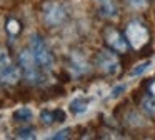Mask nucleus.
<instances>
[{"instance_id": "f257e3e1", "label": "nucleus", "mask_w": 155, "mask_h": 140, "mask_svg": "<svg viewBox=\"0 0 155 140\" xmlns=\"http://www.w3.org/2000/svg\"><path fill=\"white\" fill-rule=\"evenodd\" d=\"M18 67H20V72L24 75V78L28 83H32V85L44 83V73H42L44 68L38 65V62L35 60L30 48H24L18 53Z\"/></svg>"}, {"instance_id": "f03ea898", "label": "nucleus", "mask_w": 155, "mask_h": 140, "mask_svg": "<svg viewBox=\"0 0 155 140\" xmlns=\"http://www.w3.org/2000/svg\"><path fill=\"white\" fill-rule=\"evenodd\" d=\"M28 48L32 50L35 60L38 62V65L42 67L44 70H52L55 65V58L52 50L48 48V45L45 43V40L42 38L38 33L30 37V42H28Z\"/></svg>"}, {"instance_id": "7ed1b4c3", "label": "nucleus", "mask_w": 155, "mask_h": 140, "mask_svg": "<svg viewBox=\"0 0 155 140\" xmlns=\"http://www.w3.org/2000/svg\"><path fill=\"white\" fill-rule=\"evenodd\" d=\"M125 37H127L130 48L140 50L150 42V32H148L147 25L142 20H130L125 28Z\"/></svg>"}, {"instance_id": "20e7f679", "label": "nucleus", "mask_w": 155, "mask_h": 140, "mask_svg": "<svg viewBox=\"0 0 155 140\" xmlns=\"http://www.w3.org/2000/svg\"><path fill=\"white\" fill-rule=\"evenodd\" d=\"M95 67H97L102 73H105V75H108V77L118 75L120 70H122V63H120V60H118L117 52H114V50H110V48L98 50L97 55H95Z\"/></svg>"}, {"instance_id": "39448f33", "label": "nucleus", "mask_w": 155, "mask_h": 140, "mask_svg": "<svg viewBox=\"0 0 155 140\" xmlns=\"http://www.w3.org/2000/svg\"><path fill=\"white\" fill-rule=\"evenodd\" d=\"M20 67L12 60L7 52H0V83L4 85H15L20 80Z\"/></svg>"}, {"instance_id": "423d86ee", "label": "nucleus", "mask_w": 155, "mask_h": 140, "mask_svg": "<svg viewBox=\"0 0 155 140\" xmlns=\"http://www.w3.org/2000/svg\"><path fill=\"white\" fill-rule=\"evenodd\" d=\"M42 17L48 27H60L67 22L68 10L60 2H47L42 10Z\"/></svg>"}, {"instance_id": "0eeeda50", "label": "nucleus", "mask_w": 155, "mask_h": 140, "mask_svg": "<svg viewBox=\"0 0 155 140\" xmlns=\"http://www.w3.org/2000/svg\"><path fill=\"white\" fill-rule=\"evenodd\" d=\"M104 40L108 48L117 53H127L130 50V43H128L125 33L115 28V27H107L104 30Z\"/></svg>"}, {"instance_id": "6e6552de", "label": "nucleus", "mask_w": 155, "mask_h": 140, "mask_svg": "<svg viewBox=\"0 0 155 140\" xmlns=\"http://www.w3.org/2000/svg\"><path fill=\"white\" fill-rule=\"evenodd\" d=\"M95 5H97V12L102 18L112 20L118 17L117 0H95Z\"/></svg>"}, {"instance_id": "1a4fd4ad", "label": "nucleus", "mask_w": 155, "mask_h": 140, "mask_svg": "<svg viewBox=\"0 0 155 140\" xmlns=\"http://www.w3.org/2000/svg\"><path fill=\"white\" fill-rule=\"evenodd\" d=\"M70 70H72V75L74 77H82L90 70L88 63L85 62V58L80 55V53H72L70 55Z\"/></svg>"}, {"instance_id": "9d476101", "label": "nucleus", "mask_w": 155, "mask_h": 140, "mask_svg": "<svg viewBox=\"0 0 155 140\" xmlns=\"http://www.w3.org/2000/svg\"><path fill=\"white\" fill-rule=\"evenodd\" d=\"M40 120L44 125H54L57 122H64L65 120V112L60 108L55 110H42L40 112Z\"/></svg>"}, {"instance_id": "9b49d317", "label": "nucleus", "mask_w": 155, "mask_h": 140, "mask_svg": "<svg viewBox=\"0 0 155 140\" xmlns=\"http://www.w3.org/2000/svg\"><path fill=\"white\" fill-rule=\"evenodd\" d=\"M87 108H88V98H85V97H77L70 102V112L74 115H82V113L87 112Z\"/></svg>"}, {"instance_id": "f8f14e48", "label": "nucleus", "mask_w": 155, "mask_h": 140, "mask_svg": "<svg viewBox=\"0 0 155 140\" xmlns=\"http://www.w3.org/2000/svg\"><path fill=\"white\" fill-rule=\"evenodd\" d=\"M32 118H34V113H32V110L27 108V107H22V108H18V110H15V112H14V120H15V122L28 123Z\"/></svg>"}, {"instance_id": "ddd939ff", "label": "nucleus", "mask_w": 155, "mask_h": 140, "mask_svg": "<svg viewBox=\"0 0 155 140\" xmlns=\"http://www.w3.org/2000/svg\"><path fill=\"white\" fill-rule=\"evenodd\" d=\"M140 107L145 113L155 118V95H145L140 102Z\"/></svg>"}, {"instance_id": "4468645a", "label": "nucleus", "mask_w": 155, "mask_h": 140, "mask_svg": "<svg viewBox=\"0 0 155 140\" xmlns=\"http://www.w3.org/2000/svg\"><path fill=\"white\" fill-rule=\"evenodd\" d=\"M5 30H7L8 37H12V38H15V37L20 33L22 30V23L18 22L17 18H14V17H10V18L7 20V23H5Z\"/></svg>"}, {"instance_id": "2eb2a0df", "label": "nucleus", "mask_w": 155, "mask_h": 140, "mask_svg": "<svg viewBox=\"0 0 155 140\" xmlns=\"http://www.w3.org/2000/svg\"><path fill=\"white\" fill-rule=\"evenodd\" d=\"M15 137L17 138H35V130L32 128V127H20V128H17V132H15Z\"/></svg>"}, {"instance_id": "dca6fc26", "label": "nucleus", "mask_w": 155, "mask_h": 140, "mask_svg": "<svg viewBox=\"0 0 155 140\" xmlns=\"http://www.w3.org/2000/svg\"><path fill=\"white\" fill-rule=\"evenodd\" d=\"M150 63H152L150 60H145V62H142V63H138V65H135V68H132L130 75H132V77H138V75H142L143 72H147V70H148Z\"/></svg>"}, {"instance_id": "f3484780", "label": "nucleus", "mask_w": 155, "mask_h": 140, "mask_svg": "<svg viewBox=\"0 0 155 140\" xmlns=\"http://www.w3.org/2000/svg\"><path fill=\"white\" fill-rule=\"evenodd\" d=\"M70 133H72V130H70V128H64V130H58L57 133H54V135H50V140L70 138Z\"/></svg>"}, {"instance_id": "a211bd4d", "label": "nucleus", "mask_w": 155, "mask_h": 140, "mask_svg": "<svg viewBox=\"0 0 155 140\" xmlns=\"http://www.w3.org/2000/svg\"><path fill=\"white\" fill-rule=\"evenodd\" d=\"M127 3L130 7H134V8H137V10H142L148 5V0H127Z\"/></svg>"}, {"instance_id": "6ab92c4d", "label": "nucleus", "mask_w": 155, "mask_h": 140, "mask_svg": "<svg viewBox=\"0 0 155 140\" xmlns=\"http://www.w3.org/2000/svg\"><path fill=\"white\" fill-rule=\"evenodd\" d=\"M125 88H127V85H124V83H122V85H117V87H115V88L114 90H112V93H110V97H112V98H117V97L118 95H120V93L122 92H124V90Z\"/></svg>"}]
</instances>
